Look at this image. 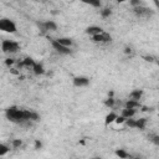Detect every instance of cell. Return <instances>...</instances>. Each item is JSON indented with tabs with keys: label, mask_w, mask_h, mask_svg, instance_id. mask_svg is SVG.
Returning a JSON list of instances; mask_svg holds the SVG:
<instances>
[{
	"label": "cell",
	"mask_w": 159,
	"mask_h": 159,
	"mask_svg": "<svg viewBox=\"0 0 159 159\" xmlns=\"http://www.w3.org/2000/svg\"><path fill=\"white\" fill-rule=\"evenodd\" d=\"M5 117L7 120L15 124L22 125V127H29L31 125V122H36L40 119V116L37 112L31 111V109H25L17 106H11L6 108Z\"/></svg>",
	"instance_id": "1"
},
{
	"label": "cell",
	"mask_w": 159,
	"mask_h": 159,
	"mask_svg": "<svg viewBox=\"0 0 159 159\" xmlns=\"http://www.w3.org/2000/svg\"><path fill=\"white\" fill-rule=\"evenodd\" d=\"M21 46L17 41L14 40H2L1 41V51L5 55H14L20 51Z\"/></svg>",
	"instance_id": "2"
},
{
	"label": "cell",
	"mask_w": 159,
	"mask_h": 159,
	"mask_svg": "<svg viewBox=\"0 0 159 159\" xmlns=\"http://www.w3.org/2000/svg\"><path fill=\"white\" fill-rule=\"evenodd\" d=\"M0 31L6 34H15L17 31V26L14 20L9 17H0Z\"/></svg>",
	"instance_id": "3"
},
{
	"label": "cell",
	"mask_w": 159,
	"mask_h": 159,
	"mask_svg": "<svg viewBox=\"0 0 159 159\" xmlns=\"http://www.w3.org/2000/svg\"><path fill=\"white\" fill-rule=\"evenodd\" d=\"M133 12L138 16V17H142V19H148L150 16L154 15V10H152L150 7H147L144 5H138V6H134L133 7Z\"/></svg>",
	"instance_id": "4"
},
{
	"label": "cell",
	"mask_w": 159,
	"mask_h": 159,
	"mask_svg": "<svg viewBox=\"0 0 159 159\" xmlns=\"http://www.w3.org/2000/svg\"><path fill=\"white\" fill-rule=\"evenodd\" d=\"M124 123H125L129 128H135V129L144 130V129H145V125H147V118H139V119L128 118V119L124 120Z\"/></svg>",
	"instance_id": "5"
},
{
	"label": "cell",
	"mask_w": 159,
	"mask_h": 159,
	"mask_svg": "<svg viewBox=\"0 0 159 159\" xmlns=\"http://www.w3.org/2000/svg\"><path fill=\"white\" fill-rule=\"evenodd\" d=\"M51 46H52V48L56 51V52H58L60 55H72V48L71 47H67V46H63V45H61V43H58L57 41H56V39H51Z\"/></svg>",
	"instance_id": "6"
},
{
	"label": "cell",
	"mask_w": 159,
	"mask_h": 159,
	"mask_svg": "<svg viewBox=\"0 0 159 159\" xmlns=\"http://www.w3.org/2000/svg\"><path fill=\"white\" fill-rule=\"evenodd\" d=\"M40 30L42 32H51V31H56L57 30V24L52 20H45V21H41L37 24Z\"/></svg>",
	"instance_id": "7"
},
{
	"label": "cell",
	"mask_w": 159,
	"mask_h": 159,
	"mask_svg": "<svg viewBox=\"0 0 159 159\" xmlns=\"http://www.w3.org/2000/svg\"><path fill=\"white\" fill-rule=\"evenodd\" d=\"M92 40H93V42H96V43H107V42H111V41H112V36H111L108 32L102 31L101 34L93 36Z\"/></svg>",
	"instance_id": "8"
},
{
	"label": "cell",
	"mask_w": 159,
	"mask_h": 159,
	"mask_svg": "<svg viewBox=\"0 0 159 159\" xmlns=\"http://www.w3.org/2000/svg\"><path fill=\"white\" fill-rule=\"evenodd\" d=\"M89 84V78L86 76H77L73 78V86L75 87H86Z\"/></svg>",
	"instance_id": "9"
},
{
	"label": "cell",
	"mask_w": 159,
	"mask_h": 159,
	"mask_svg": "<svg viewBox=\"0 0 159 159\" xmlns=\"http://www.w3.org/2000/svg\"><path fill=\"white\" fill-rule=\"evenodd\" d=\"M102 31H104L101 26H97V25H92V26H88L86 30H84V32L87 34V35H89L91 37H93V36H96V35H98V34H101Z\"/></svg>",
	"instance_id": "10"
},
{
	"label": "cell",
	"mask_w": 159,
	"mask_h": 159,
	"mask_svg": "<svg viewBox=\"0 0 159 159\" xmlns=\"http://www.w3.org/2000/svg\"><path fill=\"white\" fill-rule=\"evenodd\" d=\"M137 113V109H133V108H124L122 109V113L120 116L124 118V119H128V118H133Z\"/></svg>",
	"instance_id": "11"
},
{
	"label": "cell",
	"mask_w": 159,
	"mask_h": 159,
	"mask_svg": "<svg viewBox=\"0 0 159 159\" xmlns=\"http://www.w3.org/2000/svg\"><path fill=\"white\" fill-rule=\"evenodd\" d=\"M36 62H35V60H32L31 57H26L25 60H22L21 62H20V66L21 67H25V68H32L34 67V65H35Z\"/></svg>",
	"instance_id": "12"
},
{
	"label": "cell",
	"mask_w": 159,
	"mask_h": 159,
	"mask_svg": "<svg viewBox=\"0 0 159 159\" xmlns=\"http://www.w3.org/2000/svg\"><path fill=\"white\" fill-rule=\"evenodd\" d=\"M142 96H143V89H133V91L129 93V99L140 101Z\"/></svg>",
	"instance_id": "13"
},
{
	"label": "cell",
	"mask_w": 159,
	"mask_h": 159,
	"mask_svg": "<svg viewBox=\"0 0 159 159\" xmlns=\"http://www.w3.org/2000/svg\"><path fill=\"white\" fill-rule=\"evenodd\" d=\"M31 70H32V72H34L36 76H40V75H43V73H45V68H43L42 63H40V62H36Z\"/></svg>",
	"instance_id": "14"
},
{
	"label": "cell",
	"mask_w": 159,
	"mask_h": 159,
	"mask_svg": "<svg viewBox=\"0 0 159 159\" xmlns=\"http://www.w3.org/2000/svg\"><path fill=\"white\" fill-rule=\"evenodd\" d=\"M56 41H57L58 43L63 45V46H67V47H71V46L73 45V41H72V39H70V37H58V39H56Z\"/></svg>",
	"instance_id": "15"
},
{
	"label": "cell",
	"mask_w": 159,
	"mask_h": 159,
	"mask_svg": "<svg viewBox=\"0 0 159 159\" xmlns=\"http://www.w3.org/2000/svg\"><path fill=\"white\" fill-rule=\"evenodd\" d=\"M80 1L83 2V4H86V5H89L92 7H96V9H98V7L102 6L101 0H80Z\"/></svg>",
	"instance_id": "16"
},
{
	"label": "cell",
	"mask_w": 159,
	"mask_h": 159,
	"mask_svg": "<svg viewBox=\"0 0 159 159\" xmlns=\"http://www.w3.org/2000/svg\"><path fill=\"white\" fill-rule=\"evenodd\" d=\"M125 108H133V109H137V108H140V103L139 101H133V99H128L124 104Z\"/></svg>",
	"instance_id": "17"
},
{
	"label": "cell",
	"mask_w": 159,
	"mask_h": 159,
	"mask_svg": "<svg viewBox=\"0 0 159 159\" xmlns=\"http://www.w3.org/2000/svg\"><path fill=\"white\" fill-rule=\"evenodd\" d=\"M116 154H117L119 158H122V159L130 158V154H129V153H127L124 149H117V150H116Z\"/></svg>",
	"instance_id": "18"
},
{
	"label": "cell",
	"mask_w": 159,
	"mask_h": 159,
	"mask_svg": "<svg viewBox=\"0 0 159 159\" xmlns=\"http://www.w3.org/2000/svg\"><path fill=\"white\" fill-rule=\"evenodd\" d=\"M9 150H10V148H9L6 144H4V143H0V157H4V155H6V154L9 153Z\"/></svg>",
	"instance_id": "19"
},
{
	"label": "cell",
	"mask_w": 159,
	"mask_h": 159,
	"mask_svg": "<svg viewBox=\"0 0 159 159\" xmlns=\"http://www.w3.org/2000/svg\"><path fill=\"white\" fill-rule=\"evenodd\" d=\"M117 118V114L114 113V112H111L107 117H106V124H109V123H112V122H114V119Z\"/></svg>",
	"instance_id": "20"
},
{
	"label": "cell",
	"mask_w": 159,
	"mask_h": 159,
	"mask_svg": "<svg viewBox=\"0 0 159 159\" xmlns=\"http://www.w3.org/2000/svg\"><path fill=\"white\" fill-rule=\"evenodd\" d=\"M111 14H112V11H111V9H108V7L102 10V16H103V17H108Z\"/></svg>",
	"instance_id": "21"
},
{
	"label": "cell",
	"mask_w": 159,
	"mask_h": 159,
	"mask_svg": "<svg viewBox=\"0 0 159 159\" xmlns=\"http://www.w3.org/2000/svg\"><path fill=\"white\" fill-rule=\"evenodd\" d=\"M114 102H116V101H114L113 98H108V99H107L104 103H106V106H108V107L113 108V106H114Z\"/></svg>",
	"instance_id": "22"
},
{
	"label": "cell",
	"mask_w": 159,
	"mask_h": 159,
	"mask_svg": "<svg viewBox=\"0 0 159 159\" xmlns=\"http://www.w3.org/2000/svg\"><path fill=\"white\" fill-rule=\"evenodd\" d=\"M21 144H22V142H21L20 139H15V140H12V145H14L15 148H19V147H21Z\"/></svg>",
	"instance_id": "23"
},
{
	"label": "cell",
	"mask_w": 159,
	"mask_h": 159,
	"mask_svg": "<svg viewBox=\"0 0 159 159\" xmlns=\"http://www.w3.org/2000/svg\"><path fill=\"white\" fill-rule=\"evenodd\" d=\"M129 2L132 4V6H133V7H134V6H138V5H143L140 0H129Z\"/></svg>",
	"instance_id": "24"
},
{
	"label": "cell",
	"mask_w": 159,
	"mask_h": 159,
	"mask_svg": "<svg viewBox=\"0 0 159 159\" xmlns=\"http://www.w3.org/2000/svg\"><path fill=\"white\" fill-rule=\"evenodd\" d=\"M14 62H15V61H14L12 58H6V61H5V63H6L7 66H10V65H12Z\"/></svg>",
	"instance_id": "25"
},
{
	"label": "cell",
	"mask_w": 159,
	"mask_h": 159,
	"mask_svg": "<svg viewBox=\"0 0 159 159\" xmlns=\"http://www.w3.org/2000/svg\"><path fill=\"white\" fill-rule=\"evenodd\" d=\"M41 142H39V140H36V143H35V147H36V149H39V148H41Z\"/></svg>",
	"instance_id": "26"
},
{
	"label": "cell",
	"mask_w": 159,
	"mask_h": 159,
	"mask_svg": "<svg viewBox=\"0 0 159 159\" xmlns=\"http://www.w3.org/2000/svg\"><path fill=\"white\" fill-rule=\"evenodd\" d=\"M118 2H124V1H127V0H117Z\"/></svg>",
	"instance_id": "27"
}]
</instances>
